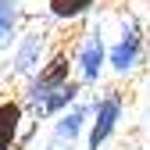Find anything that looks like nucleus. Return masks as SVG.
Masks as SVG:
<instances>
[{"mask_svg": "<svg viewBox=\"0 0 150 150\" xmlns=\"http://www.w3.org/2000/svg\"><path fill=\"white\" fill-rule=\"evenodd\" d=\"M118 111H122V104H118V97H107L100 107H97V122H93V132H89V150H97L111 132H115V122H118Z\"/></svg>", "mask_w": 150, "mask_h": 150, "instance_id": "1", "label": "nucleus"}, {"mask_svg": "<svg viewBox=\"0 0 150 150\" xmlns=\"http://www.w3.org/2000/svg\"><path fill=\"white\" fill-rule=\"evenodd\" d=\"M75 97V86H57V89H32V100H36V111L40 115H50V111H57V107H64L68 100Z\"/></svg>", "mask_w": 150, "mask_h": 150, "instance_id": "2", "label": "nucleus"}, {"mask_svg": "<svg viewBox=\"0 0 150 150\" xmlns=\"http://www.w3.org/2000/svg\"><path fill=\"white\" fill-rule=\"evenodd\" d=\"M18 125H22V107L14 100L0 104V150H11V143L18 136Z\"/></svg>", "mask_w": 150, "mask_h": 150, "instance_id": "3", "label": "nucleus"}, {"mask_svg": "<svg viewBox=\"0 0 150 150\" xmlns=\"http://www.w3.org/2000/svg\"><path fill=\"white\" fill-rule=\"evenodd\" d=\"M139 61V36H136V29H129V36L111 50V64H115L118 71H125V68H132Z\"/></svg>", "mask_w": 150, "mask_h": 150, "instance_id": "4", "label": "nucleus"}, {"mask_svg": "<svg viewBox=\"0 0 150 150\" xmlns=\"http://www.w3.org/2000/svg\"><path fill=\"white\" fill-rule=\"evenodd\" d=\"M68 82V57L64 54H57L43 71H40V79H36V89H57Z\"/></svg>", "mask_w": 150, "mask_h": 150, "instance_id": "5", "label": "nucleus"}, {"mask_svg": "<svg viewBox=\"0 0 150 150\" xmlns=\"http://www.w3.org/2000/svg\"><path fill=\"white\" fill-rule=\"evenodd\" d=\"M82 118H86V111H82V107H79V111H71V115L57 125V132H54V139H50V150H68L71 139H75V132H79V125H82Z\"/></svg>", "mask_w": 150, "mask_h": 150, "instance_id": "6", "label": "nucleus"}, {"mask_svg": "<svg viewBox=\"0 0 150 150\" xmlns=\"http://www.w3.org/2000/svg\"><path fill=\"white\" fill-rule=\"evenodd\" d=\"M79 61H82L86 79H97V75H100V64H104V43H100V36H89V40H86Z\"/></svg>", "mask_w": 150, "mask_h": 150, "instance_id": "7", "label": "nucleus"}, {"mask_svg": "<svg viewBox=\"0 0 150 150\" xmlns=\"http://www.w3.org/2000/svg\"><path fill=\"white\" fill-rule=\"evenodd\" d=\"M14 32V0H0V47L11 43Z\"/></svg>", "mask_w": 150, "mask_h": 150, "instance_id": "8", "label": "nucleus"}, {"mask_svg": "<svg viewBox=\"0 0 150 150\" xmlns=\"http://www.w3.org/2000/svg\"><path fill=\"white\" fill-rule=\"evenodd\" d=\"M89 4L93 0H50V11H54V18H75V14H82Z\"/></svg>", "mask_w": 150, "mask_h": 150, "instance_id": "9", "label": "nucleus"}, {"mask_svg": "<svg viewBox=\"0 0 150 150\" xmlns=\"http://www.w3.org/2000/svg\"><path fill=\"white\" fill-rule=\"evenodd\" d=\"M40 36H29V40L22 43V50H18V71H29L32 68V61H36V50H40Z\"/></svg>", "mask_w": 150, "mask_h": 150, "instance_id": "10", "label": "nucleus"}]
</instances>
